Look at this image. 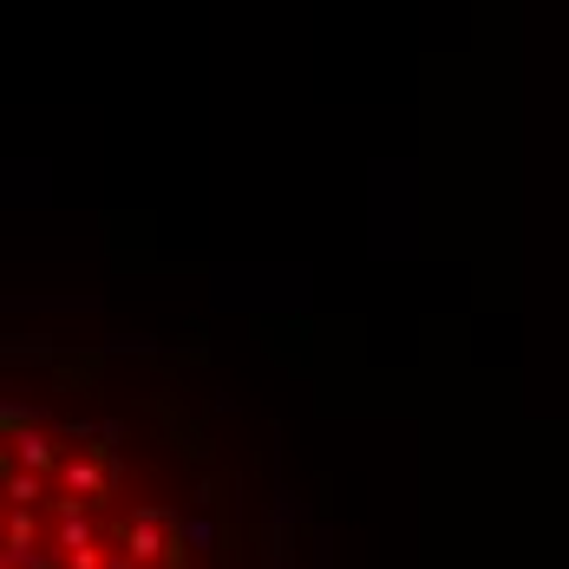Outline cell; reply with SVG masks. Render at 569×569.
Returning <instances> with one entry per match:
<instances>
[]
</instances>
